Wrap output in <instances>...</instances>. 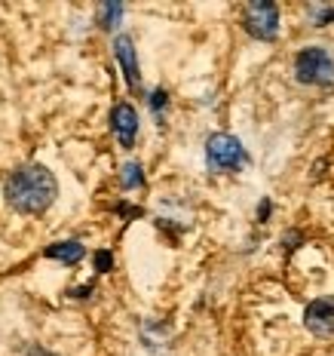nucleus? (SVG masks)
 Here are the masks:
<instances>
[{
    "instance_id": "nucleus-1",
    "label": "nucleus",
    "mask_w": 334,
    "mask_h": 356,
    "mask_svg": "<svg viewBox=\"0 0 334 356\" xmlns=\"http://www.w3.org/2000/svg\"><path fill=\"white\" fill-rule=\"evenodd\" d=\"M58 194V184L53 172L40 163H28V166L16 169L3 184V197L22 215H40L53 206Z\"/></svg>"
},
{
    "instance_id": "nucleus-2",
    "label": "nucleus",
    "mask_w": 334,
    "mask_h": 356,
    "mask_svg": "<svg viewBox=\"0 0 334 356\" xmlns=\"http://www.w3.org/2000/svg\"><path fill=\"white\" fill-rule=\"evenodd\" d=\"M206 163L212 172H236L246 163V147L230 132H215L206 142Z\"/></svg>"
},
{
    "instance_id": "nucleus-3",
    "label": "nucleus",
    "mask_w": 334,
    "mask_h": 356,
    "mask_svg": "<svg viewBox=\"0 0 334 356\" xmlns=\"http://www.w3.org/2000/svg\"><path fill=\"white\" fill-rule=\"evenodd\" d=\"M294 74H298L301 83L328 86L334 83V58L322 47H307L294 58Z\"/></svg>"
},
{
    "instance_id": "nucleus-4",
    "label": "nucleus",
    "mask_w": 334,
    "mask_h": 356,
    "mask_svg": "<svg viewBox=\"0 0 334 356\" xmlns=\"http://www.w3.org/2000/svg\"><path fill=\"white\" fill-rule=\"evenodd\" d=\"M242 25L251 37L258 40H273L279 31V6L267 3V0H258V3L246 6V16H242Z\"/></svg>"
},
{
    "instance_id": "nucleus-5",
    "label": "nucleus",
    "mask_w": 334,
    "mask_h": 356,
    "mask_svg": "<svg viewBox=\"0 0 334 356\" xmlns=\"http://www.w3.org/2000/svg\"><path fill=\"white\" fill-rule=\"evenodd\" d=\"M303 325L319 338H331L334 335V295L331 298L310 301L307 310H303Z\"/></svg>"
},
{
    "instance_id": "nucleus-6",
    "label": "nucleus",
    "mask_w": 334,
    "mask_h": 356,
    "mask_svg": "<svg viewBox=\"0 0 334 356\" xmlns=\"http://www.w3.org/2000/svg\"><path fill=\"white\" fill-rule=\"evenodd\" d=\"M110 129H114L117 142H120L123 147L135 145V136H138V114H135V108L126 105V102H120V105L110 111Z\"/></svg>"
},
{
    "instance_id": "nucleus-7",
    "label": "nucleus",
    "mask_w": 334,
    "mask_h": 356,
    "mask_svg": "<svg viewBox=\"0 0 334 356\" xmlns=\"http://www.w3.org/2000/svg\"><path fill=\"white\" fill-rule=\"evenodd\" d=\"M114 56H117V62H120V68L126 74V83L138 86L141 83V68H138V56H135V43H132V37H126V34L117 37Z\"/></svg>"
},
{
    "instance_id": "nucleus-8",
    "label": "nucleus",
    "mask_w": 334,
    "mask_h": 356,
    "mask_svg": "<svg viewBox=\"0 0 334 356\" xmlns=\"http://www.w3.org/2000/svg\"><path fill=\"white\" fill-rule=\"evenodd\" d=\"M83 255H86V249H83V243H77V240H65V243L47 246V258H56V261H62V264H77Z\"/></svg>"
},
{
    "instance_id": "nucleus-9",
    "label": "nucleus",
    "mask_w": 334,
    "mask_h": 356,
    "mask_svg": "<svg viewBox=\"0 0 334 356\" xmlns=\"http://www.w3.org/2000/svg\"><path fill=\"white\" fill-rule=\"evenodd\" d=\"M120 19H123V3H105L99 10V25L108 28V31L120 25Z\"/></svg>"
},
{
    "instance_id": "nucleus-10",
    "label": "nucleus",
    "mask_w": 334,
    "mask_h": 356,
    "mask_svg": "<svg viewBox=\"0 0 334 356\" xmlns=\"http://www.w3.org/2000/svg\"><path fill=\"white\" fill-rule=\"evenodd\" d=\"M120 178H123V188H126V191L141 188V184H144V175H141V166H138V163H126Z\"/></svg>"
},
{
    "instance_id": "nucleus-11",
    "label": "nucleus",
    "mask_w": 334,
    "mask_h": 356,
    "mask_svg": "<svg viewBox=\"0 0 334 356\" xmlns=\"http://www.w3.org/2000/svg\"><path fill=\"white\" fill-rule=\"evenodd\" d=\"M110 264H114V258H110V252H99V255H95V267H99L101 273L110 270Z\"/></svg>"
},
{
    "instance_id": "nucleus-12",
    "label": "nucleus",
    "mask_w": 334,
    "mask_h": 356,
    "mask_svg": "<svg viewBox=\"0 0 334 356\" xmlns=\"http://www.w3.org/2000/svg\"><path fill=\"white\" fill-rule=\"evenodd\" d=\"M151 105H153V108H157V111H160L162 105H166V92H162V89H157V92H153V99H151Z\"/></svg>"
},
{
    "instance_id": "nucleus-13",
    "label": "nucleus",
    "mask_w": 334,
    "mask_h": 356,
    "mask_svg": "<svg viewBox=\"0 0 334 356\" xmlns=\"http://www.w3.org/2000/svg\"><path fill=\"white\" fill-rule=\"evenodd\" d=\"M316 22H319V25H325V22H334V10H322L316 16Z\"/></svg>"
},
{
    "instance_id": "nucleus-14",
    "label": "nucleus",
    "mask_w": 334,
    "mask_h": 356,
    "mask_svg": "<svg viewBox=\"0 0 334 356\" xmlns=\"http://www.w3.org/2000/svg\"><path fill=\"white\" fill-rule=\"evenodd\" d=\"M28 356H49V353L43 350V347H31V350H28Z\"/></svg>"
}]
</instances>
